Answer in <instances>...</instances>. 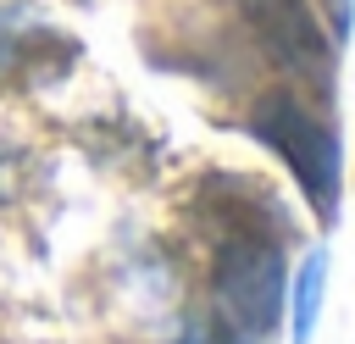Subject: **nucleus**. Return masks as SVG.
<instances>
[{"mask_svg":"<svg viewBox=\"0 0 355 344\" xmlns=\"http://www.w3.org/2000/svg\"><path fill=\"white\" fill-rule=\"evenodd\" d=\"M283 250L272 233L255 222H233L216 244L211 266V300H216V327L222 344H272L283 322Z\"/></svg>","mask_w":355,"mask_h":344,"instance_id":"1","label":"nucleus"},{"mask_svg":"<svg viewBox=\"0 0 355 344\" xmlns=\"http://www.w3.org/2000/svg\"><path fill=\"white\" fill-rule=\"evenodd\" d=\"M250 133L294 172L300 194L316 205L322 222H333L338 211V194H344V150H338V133L322 111H311L294 89H272L255 100L250 111Z\"/></svg>","mask_w":355,"mask_h":344,"instance_id":"2","label":"nucleus"},{"mask_svg":"<svg viewBox=\"0 0 355 344\" xmlns=\"http://www.w3.org/2000/svg\"><path fill=\"white\" fill-rule=\"evenodd\" d=\"M250 17H255V33H261L266 55L288 78L316 83L327 94V83H333V39L316 28L311 0H250Z\"/></svg>","mask_w":355,"mask_h":344,"instance_id":"3","label":"nucleus"},{"mask_svg":"<svg viewBox=\"0 0 355 344\" xmlns=\"http://www.w3.org/2000/svg\"><path fill=\"white\" fill-rule=\"evenodd\" d=\"M322 283H327V255L311 250L294 272V344H311L316 316H322Z\"/></svg>","mask_w":355,"mask_h":344,"instance_id":"4","label":"nucleus"},{"mask_svg":"<svg viewBox=\"0 0 355 344\" xmlns=\"http://www.w3.org/2000/svg\"><path fill=\"white\" fill-rule=\"evenodd\" d=\"M327 6V22H333V39L349 33V17H355V0H322Z\"/></svg>","mask_w":355,"mask_h":344,"instance_id":"5","label":"nucleus"}]
</instances>
